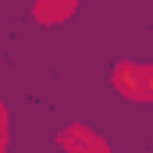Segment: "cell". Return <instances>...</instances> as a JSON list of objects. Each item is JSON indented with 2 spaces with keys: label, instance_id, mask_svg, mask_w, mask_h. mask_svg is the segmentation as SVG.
Segmentation results:
<instances>
[{
  "label": "cell",
  "instance_id": "1",
  "mask_svg": "<svg viewBox=\"0 0 153 153\" xmlns=\"http://www.w3.org/2000/svg\"><path fill=\"white\" fill-rule=\"evenodd\" d=\"M114 85L132 96V100H153V71L139 64H117L114 68Z\"/></svg>",
  "mask_w": 153,
  "mask_h": 153
},
{
  "label": "cell",
  "instance_id": "2",
  "mask_svg": "<svg viewBox=\"0 0 153 153\" xmlns=\"http://www.w3.org/2000/svg\"><path fill=\"white\" fill-rule=\"evenodd\" d=\"M78 0H36V18L43 25H50V22H64L71 11H75Z\"/></svg>",
  "mask_w": 153,
  "mask_h": 153
},
{
  "label": "cell",
  "instance_id": "3",
  "mask_svg": "<svg viewBox=\"0 0 153 153\" xmlns=\"http://www.w3.org/2000/svg\"><path fill=\"white\" fill-rule=\"evenodd\" d=\"M64 146H68V150H96V153L107 150L96 135H89V132H82V128H71V132L64 135Z\"/></svg>",
  "mask_w": 153,
  "mask_h": 153
}]
</instances>
